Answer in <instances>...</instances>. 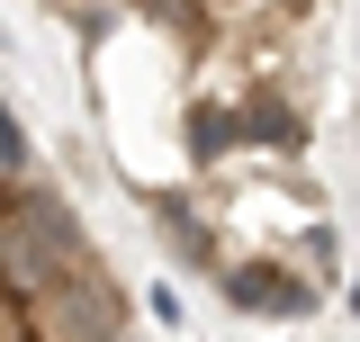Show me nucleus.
<instances>
[{"instance_id":"obj_1","label":"nucleus","mask_w":360,"mask_h":342,"mask_svg":"<svg viewBox=\"0 0 360 342\" xmlns=\"http://www.w3.org/2000/svg\"><path fill=\"white\" fill-rule=\"evenodd\" d=\"M90 234L82 216L54 198V180H27V189H9V298H45L54 279H72L90 270Z\"/></svg>"},{"instance_id":"obj_2","label":"nucleus","mask_w":360,"mask_h":342,"mask_svg":"<svg viewBox=\"0 0 360 342\" xmlns=\"http://www.w3.org/2000/svg\"><path fill=\"white\" fill-rule=\"evenodd\" d=\"M37 315H45V334H54V342H127V289H117L108 261L54 279V289L37 298Z\"/></svg>"},{"instance_id":"obj_3","label":"nucleus","mask_w":360,"mask_h":342,"mask_svg":"<svg viewBox=\"0 0 360 342\" xmlns=\"http://www.w3.org/2000/svg\"><path fill=\"white\" fill-rule=\"evenodd\" d=\"M217 289H225V306H234V315H279V324H297V315H315V306H324V279H307L297 261H279V253L225 261Z\"/></svg>"},{"instance_id":"obj_4","label":"nucleus","mask_w":360,"mask_h":342,"mask_svg":"<svg viewBox=\"0 0 360 342\" xmlns=\"http://www.w3.org/2000/svg\"><path fill=\"white\" fill-rule=\"evenodd\" d=\"M153 225H162V243H172V261H180V270H225L217 225L198 216V198H180V189H153Z\"/></svg>"},{"instance_id":"obj_5","label":"nucleus","mask_w":360,"mask_h":342,"mask_svg":"<svg viewBox=\"0 0 360 342\" xmlns=\"http://www.w3.org/2000/svg\"><path fill=\"white\" fill-rule=\"evenodd\" d=\"M243 153H307V118L288 108V90H243Z\"/></svg>"},{"instance_id":"obj_6","label":"nucleus","mask_w":360,"mask_h":342,"mask_svg":"<svg viewBox=\"0 0 360 342\" xmlns=\"http://www.w3.org/2000/svg\"><path fill=\"white\" fill-rule=\"evenodd\" d=\"M234 144H243V108H234V99H198V108H189V163L217 171Z\"/></svg>"},{"instance_id":"obj_7","label":"nucleus","mask_w":360,"mask_h":342,"mask_svg":"<svg viewBox=\"0 0 360 342\" xmlns=\"http://www.w3.org/2000/svg\"><path fill=\"white\" fill-rule=\"evenodd\" d=\"M297 270L333 289V270H342V234H333V225H307V234H297Z\"/></svg>"}]
</instances>
